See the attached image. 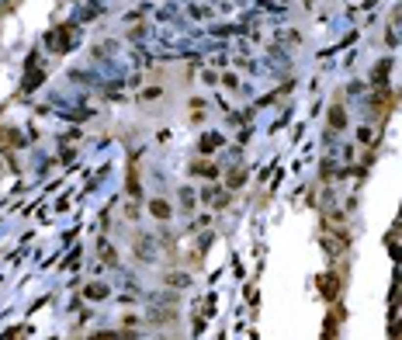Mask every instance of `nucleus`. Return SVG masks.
I'll use <instances>...</instances> for the list:
<instances>
[{"mask_svg":"<svg viewBox=\"0 0 402 340\" xmlns=\"http://www.w3.org/2000/svg\"><path fill=\"white\" fill-rule=\"evenodd\" d=\"M149 212H153L156 219H167V215H170V205H167V202H149Z\"/></svg>","mask_w":402,"mask_h":340,"instance_id":"nucleus-1","label":"nucleus"},{"mask_svg":"<svg viewBox=\"0 0 402 340\" xmlns=\"http://www.w3.org/2000/svg\"><path fill=\"white\" fill-rule=\"evenodd\" d=\"M330 125H333V129H343V125H347V115H343L340 108H333V111H330Z\"/></svg>","mask_w":402,"mask_h":340,"instance_id":"nucleus-2","label":"nucleus"},{"mask_svg":"<svg viewBox=\"0 0 402 340\" xmlns=\"http://www.w3.org/2000/svg\"><path fill=\"white\" fill-rule=\"evenodd\" d=\"M194 174H205V177H212V174H215V167H212V163H198V167H194Z\"/></svg>","mask_w":402,"mask_h":340,"instance_id":"nucleus-3","label":"nucleus"}]
</instances>
